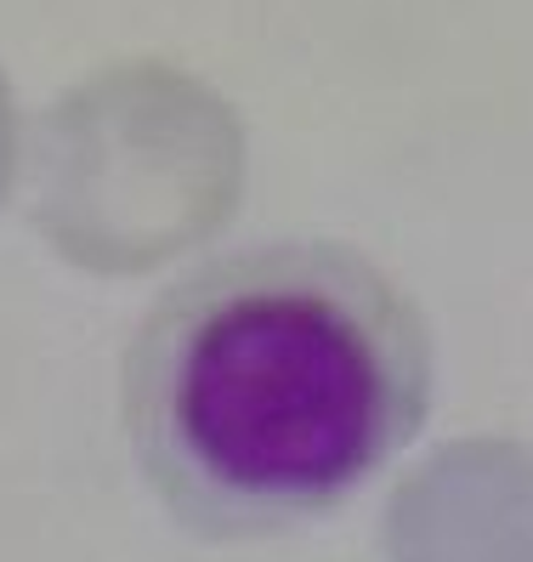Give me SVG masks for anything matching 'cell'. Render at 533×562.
I'll use <instances>...</instances> for the list:
<instances>
[{
	"instance_id": "cell-1",
	"label": "cell",
	"mask_w": 533,
	"mask_h": 562,
	"mask_svg": "<svg viewBox=\"0 0 533 562\" xmlns=\"http://www.w3.org/2000/svg\"><path fill=\"white\" fill-rule=\"evenodd\" d=\"M431 404L415 302L347 245H250L171 284L125 358V426L188 528L313 522L404 449Z\"/></svg>"
},
{
	"instance_id": "cell-2",
	"label": "cell",
	"mask_w": 533,
	"mask_h": 562,
	"mask_svg": "<svg viewBox=\"0 0 533 562\" xmlns=\"http://www.w3.org/2000/svg\"><path fill=\"white\" fill-rule=\"evenodd\" d=\"M239 193V114L171 63H114L80 80L29 148V216L86 273H148L199 250Z\"/></svg>"
},
{
	"instance_id": "cell-3",
	"label": "cell",
	"mask_w": 533,
	"mask_h": 562,
	"mask_svg": "<svg viewBox=\"0 0 533 562\" xmlns=\"http://www.w3.org/2000/svg\"><path fill=\"white\" fill-rule=\"evenodd\" d=\"M392 562H533V449L454 443L392 494Z\"/></svg>"
},
{
	"instance_id": "cell-4",
	"label": "cell",
	"mask_w": 533,
	"mask_h": 562,
	"mask_svg": "<svg viewBox=\"0 0 533 562\" xmlns=\"http://www.w3.org/2000/svg\"><path fill=\"white\" fill-rule=\"evenodd\" d=\"M12 171H18V114H12L7 75H0V200H7V188H12Z\"/></svg>"
}]
</instances>
